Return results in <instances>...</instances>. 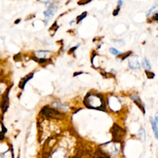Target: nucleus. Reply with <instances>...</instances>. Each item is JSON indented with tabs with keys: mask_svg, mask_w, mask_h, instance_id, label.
<instances>
[{
	"mask_svg": "<svg viewBox=\"0 0 158 158\" xmlns=\"http://www.w3.org/2000/svg\"><path fill=\"white\" fill-rule=\"evenodd\" d=\"M84 105L89 108L92 109H101V110H106V102L102 95L89 93L84 99Z\"/></svg>",
	"mask_w": 158,
	"mask_h": 158,
	"instance_id": "f257e3e1",
	"label": "nucleus"
},
{
	"mask_svg": "<svg viewBox=\"0 0 158 158\" xmlns=\"http://www.w3.org/2000/svg\"><path fill=\"white\" fill-rule=\"evenodd\" d=\"M107 106L108 107L113 111H118L119 109L122 107V102H121L120 99L117 97H109L107 99Z\"/></svg>",
	"mask_w": 158,
	"mask_h": 158,
	"instance_id": "f03ea898",
	"label": "nucleus"
},
{
	"mask_svg": "<svg viewBox=\"0 0 158 158\" xmlns=\"http://www.w3.org/2000/svg\"><path fill=\"white\" fill-rule=\"evenodd\" d=\"M34 55H35V57H36V58H38V59L41 60H39L40 63H43V62H45V60H46L48 58L50 57L51 52H50V51L39 50V51H35Z\"/></svg>",
	"mask_w": 158,
	"mask_h": 158,
	"instance_id": "7ed1b4c3",
	"label": "nucleus"
},
{
	"mask_svg": "<svg viewBox=\"0 0 158 158\" xmlns=\"http://www.w3.org/2000/svg\"><path fill=\"white\" fill-rule=\"evenodd\" d=\"M52 107L54 109H56V110H58L59 112H68L69 109L68 107V106H65L64 104H62V102H53L52 104Z\"/></svg>",
	"mask_w": 158,
	"mask_h": 158,
	"instance_id": "20e7f679",
	"label": "nucleus"
},
{
	"mask_svg": "<svg viewBox=\"0 0 158 158\" xmlns=\"http://www.w3.org/2000/svg\"><path fill=\"white\" fill-rule=\"evenodd\" d=\"M56 11H57V5L51 4V5H49V7L44 11V16L47 18V19H50V18H52L55 15Z\"/></svg>",
	"mask_w": 158,
	"mask_h": 158,
	"instance_id": "39448f33",
	"label": "nucleus"
},
{
	"mask_svg": "<svg viewBox=\"0 0 158 158\" xmlns=\"http://www.w3.org/2000/svg\"><path fill=\"white\" fill-rule=\"evenodd\" d=\"M150 123H151V127H152V130L154 132L155 138L158 139V116L156 115L154 120L152 117H150Z\"/></svg>",
	"mask_w": 158,
	"mask_h": 158,
	"instance_id": "423d86ee",
	"label": "nucleus"
},
{
	"mask_svg": "<svg viewBox=\"0 0 158 158\" xmlns=\"http://www.w3.org/2000/svg\"><path fill=\"white\" fill-rule=\"evenodd\" d=\"M129 66L131 69H141V64H139V62L136 58L131 59L129 60Z\"/></svg>",
	"mask_w": 158,
	"mask_h": 158,
	"instance_id": "0eeeda50",
	"label": "nucleus"
},
{
	"mask_svg": "<svg viewBox=\"0 0 158 158\" xmlns=\"http://www.w3.org/2000/svg\"><path fill=\"white\" fill-rule=\"evenodd\" d=\"M51 157L52 158H65V153L63 150V148H58L52 153Z\"/></svg>",
	"mask_w": 158,
	"mask_h": 158,
	"instance_id": "6e6552de",
	"label": "nucleus"
},
{
	"mask_svg": "<svg viewBox=\"0 0 158 158\" xmlns=\"http://www.w3.org/2000/svg\"><path fill=\"white\" fill-rule=\"evenodd\" d=\"M130 98L136 102V104L139 106V107L142 109L143 110V112H144V108H143V102H142V101H141V99H139V96H137V95H131L130 96Z\"/></svg>",
	"mask_w": 158,
	"mask_h": 158,
	"instance_id": "1a4fd4ad",
	"label": "nucleus"
},
{
	"mask_svg": "<svg viewBox=\"0 0 158 158\" xmlns=\"http://www.w3.org/2000/svg\"><path fill=\"white\" fill-rule=\"evenodd\" d=\"M33 77V73H30V74H28L27 76H26L25 78H23V80L20 82V85H19V86H20V88H22V89H23V88H25V86H26V84L30 80V79H31Z\"/></svg>",
	"mask_w": 158,
	"mask_h": 158,
	"instance_id": "9d476101",
	"label": "nucleus"
},
{
	"mask_svg": "<svg viewBox=\"0 0 158 158\" xmlns=\"http://www.w3.org/2000/svg\"><path fill=\"white\" fill-rule=\"evenodd\" d=\"M143 68L144 69H147V70H149L151 69V64L150 63L148 62V60L147 58H144L143 59Z\"/></svg>",
	"mask_w": 158,
	"mask_h": 158,
	"instance_id": "9b49d317",
	"label": "nucleus"
},
{
	"mask_svg": "<svg viewBox=\"0 0 158 158\" xmlns=\"http://www.w3.org/2000/svg\"><path fill=\"white\" fill-rule=\"evenodd\" d=\"M139 139H142V141H144V139H145V132H144L143 128H141V130H139Z\"/></svg>",
	"mask_w": 158,
	"mask_h": 158,
	"instance_id": "f8f14e48",
	"label": "nucleus"
},
{
	"mask_svg": "<svg viewBox=\"0 0 158 158\" xmlns=\"http://www.w3.org/2000/svg\"><path fill=\"white\" fill-rule=\"evenodd\" d=\"M109 52H110V54L114 55V56H118V55H120V52L117 49H115V48H110V49H109Z\"/></svg>",
	"mask_w": 158,
	"mask_h": 158,
	"instance_id": "ddd939ff",
	"label": "nucleus"
},
{
	"mask_svg": "<svg viewBox=\"0 0 158 158\" xmlns=\"http://www.w3.org/2000/svg\"><path fill=\"white\" fill-rule=\"evenodd\" d=\"M86 15H87V13H86V12H84V14H81V15L79 16V17H77L76 21H77V22H80V21H81L82 19H84V18L86 17Z\"/></svg>",
	"mask_w": 158,
	"mask_h": 158,
	"instance_id": "4468645a",
	"label": "nucleus"
},
{
	"mask_svg": "<svg viewBox=\"0 0 158 158\" xmlns=\"http://www.w3.org/2000/svg\"><path fill=\"white\" fill-rule=\"evenodd\" d=\"M145 73L148 74V78H153L154 77V73H153V72H149V70H145Z\"/></svg>",
	"mask_w": 158,
	"mask_h": 158,
	"instance_id": "2eb2a0df",
	"label": "nucleus"
},
{
	"mask_svg": "<svg viewBox=\"0 0 158 158\" xmlns=\"http://www.w3.org/2000/svg\"><path fill=\"white\" fill-rule=\"evenodd\" d=\"M79 46H80V44H78L77 46H75V47H73V48H72V49H70V53H72V52H73V51H75V50L77 49V48H78Z\"/></svg>",
	"mask_w": 158,
	"mask_h": 158,
	"instance_id": "dca6fc26",
	"label": "nucleus"
},
{
	"mask_svg": "<svg viewBox=\"0 0 158 158\" xmlns=\"http://www.w3.org/2000/svg\"><path fill=\"white\" fill-rule=\"evenodd\" d=\"M119 11H120V8H117L116 10H115V11L113 12V15H114V16H116V15L118 14V12H119Z\"/></svg>",
	"mask_w": 158,
	"mask_h": 158,
	"instance_id": "f3484780",
	"label": "nucleus"
},
{
	"mask_svg": "<svg viewBox=\"0 0 158 158\" xmlns=\"http://www.w3.org/2000/svg\"><path fill=\"white\" fill-rule=\"evenodd\" d=\"M83 72L82 71H79V72H74V74H73V76H77V75H79V74H82Z\"/></svg>",
	"mask_w": 158,
	"mask_h": 158,
	"instance_id": "a211bd4d",
	"label": "nucleus"
},
{
	"mask_svg": "<svg viewBox=\"0 0 158 158\" xmlns=\"http://www.w3.org/2000/svg\"><path fill=\"white\" fill-rule=\"evenodd\" d=\"M123 4V1H118V8H120Z\"/></svg>",
	"mask_w": 158,
	"mask_h": 158,
	"instance_id": "6ab92c4d",
	"label": "nucleus"
},
{
	"mask_svg": "<svg viewBox=\"0 0 158 158\" xmlns=\"http://www.w3.org/2000/svg\"><path fill=\"white\" fill-rule=\"evenodd\" d=\"M20 21H21V20H17V21L15 22V23H20Z\"/></svg>",
	"mask_w": 158,
	"mask_h": 158,
	"instance_id": "aec40b11",
	"label": "nucleus"
}]
</instances>
